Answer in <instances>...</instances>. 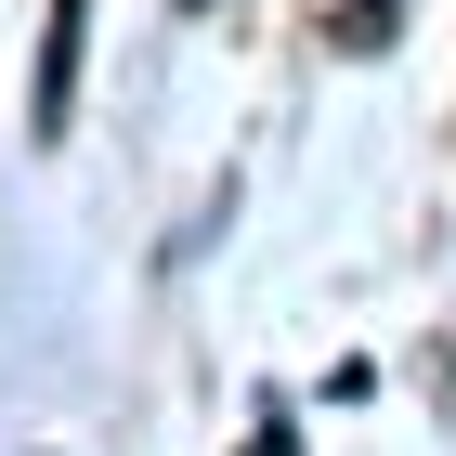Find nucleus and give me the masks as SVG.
Masks as SVG:
<instances>
[{"mask_svg": "<svg viewBox=\"0 0 456 456\" xmlns=\"http://www.w3.org/2000/svg\"><path fill=\"white\" fill-rule=\"evenodd\" d=\"M66 78H78V0H53V53H39V131H66Z\"/></svg>", "mask_w": 456, "mask_h": 456, "instance_id": "obj_1", "label": "nucleus"}, {"mask_svg": "<svg viewBox=\"0 0 456 456\" xmlns=\"http://www.w3.org/2000/svg\"><path fill=\"white\" fill-rule=\"evenodd\" d=\"M248 456H300V430H287V418H261V430H248Z\"/></svg>", "mask_w": 456, "mask_h": 456, "instance_id": "obj_2", "label": "nucleus"}]
</instances>
